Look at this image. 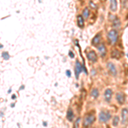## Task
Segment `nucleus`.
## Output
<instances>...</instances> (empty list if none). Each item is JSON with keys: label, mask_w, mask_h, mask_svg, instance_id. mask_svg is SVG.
<instances>
[{"label": "nucleus", "mask_w": 128, "mask_h": 128, "mask_svg": "<svg viewBox=\"0 0 128 128\" xmlns=\"http://www.w3.org/2000/svg\"><path fill=\"white\" fill-rule=\"evenodd\" d=\"M74 69H75V76H76V79H79V76L80 73H81L82 71V67L81 65H80V63L79 62V61L76 62L75 63V68H74Z\"/></svg>", "instance_id": "8"}, {"label": "nucleus", "mask_w": 128, "mask_h": 128, "mask_svg": "<svg viewBox=\"0 0 128 128\" xmlns=\"http://www.w3.org/2000/svg\"><path fill=\"white\" fill-rule=\"evenodd\" d=\"M112 96H113V92L111 89H106L104 92V100L106 102H109L112 99Z\"/></svg>", "instance_id": "7"}, {"label": "nucleus", "mask_w": 128, "mask_h": 128, "mask_svg": "<svg viewBox=\"0 0 128 128\" xmlns=\"http://www.w3.org/2000/svg\"><path fill=\"white\" fill-rule=\"evenodd\" d=\"M98 50H99V54H100L101 56H104L106 55L107 50H106V47H105L104 44H101L100 45H99Z\"/></svg>", "instance_id": "10"}, {"label": "nucleus", "mask_w": 128, "mask_h": 128, "mask_svg": "<svg viewBox=\"0 0 128 128\" xmlns=\"http://www.w3.org/2000/svg\"><path fill=\"white\" fill-rule=\"evenodd\" d=\"M102 1H105V0H102Z\"/></svg>", "instance_id": "26"}, {"label": "nucleus", "mask_w": 128, "mask_h": 128, "mask_svg": "<svg viewBox=\"0 0 128 128\" xmlns=\"http://www.w3.org/2000/svg\"><path fill=\"white\" fill-rule=\"evenodd\" d=\"M111 119V114L109 111H101L98 115V120L100 122L106 123Z\"/></svg>", "instance_id": "3"}, {"label": "nucleus", "mask_w": 128, "mask_h": 128, "mask_svg": "<svg viewBox=\"0 0 128 128\" xmlns=\"http://www.w3.org/2000/svg\"><path fill=\"white\" fill-rule=\"evenodd\" d=\"M2 56H3V57H4V58L5 60H7V59H9V54H8V53L7 52H4L3 53V55H2Z\"/></svg>", "instance_id": "21"}, {"label": "nucleus", "mask_w": 128, "mask_h": 128, "mask_svg": "<svg viewBox=\"0 0 128 128\" xmlns=\"http://www.w3.org/2000/svg\"><path fill=\"white\" fill-rule=\"evenodd\" d=\"M90 7H93V8H95V9L96 8V6L94 4L93 2H90Z\"/></svg>", "instance_id": "22"}, {"label": "nucleus", "mask_w": 128, "mask_h": 128, "mask_svg": "<svg viewBox=\"0 0 128 128\" xmlns=\"http://www.w3.org/2000/svg\"><path fill=\"white\" fill-rule=\"evenodd\" d=\"M121 56L120 52L118 50H113L112 52H111V58H114V59H120Z\"/></svg>", "instance_id": "12"}, {"label": "nucleus", "mask_w": 128, "mask_h": 128, "mask_svg": "<svg viewBox=\"0 0 128 128\" xmlns=\"http://www.w3.org/2000/svg\"><path fill=\"white\" fill-rule=\"evenodd\" d=\"M128 121V109L126 108L121 110V124L126 125Z\"/></svg>", "instance_id": "4"}, {"label": "nucleus", "mask_w": 128, "mask_h": 128, "mask_svg": "<svg viewBox=\"0 0 128 128\" xmlns=\"http://www.w3.org/2000/svg\"><path fill=\"white\" fill-rule=\"evenodd\" d=\"M80 117L79 118L76 119V120L74 121V127L73 128H79L80 127Z\"/></svg>", "instance_id": "20"}, {"label": "nucleus", "mask_w": 128, "mask_h": 128, "mask_svg": "<svg viewBox=\"0 0 128 128\" xmlns=\"http://www.w3.org/2000/svg\"><path fill=\"white\" fill-rule=\"evenodd\" d=\"M87 58L92 62H95L98 60V55L96 54V52L94 50H90L87 53Z\"/></svg>", "instance_id": "6"}, {"label": "nucleus", "mask_w": 128, "mask_h": 128, "mask_svg": "<svg viewBox=\"0 0 128 128\" xmlns=\"http://www.w3.org/2000/svg\"><path fill=\"white\" fill-rule=\"evenodd\" d=\"M12 99H16V96H15V95H13V96H12Z\"/></svg>", "instance_id": "25"}, {"label": "nucleus", "mask_w": 128, "mask_h": 128, "mask_svg": "<svg viewBox=\"0 0 128 128\" xmlns=\"http://www.w3.org/2000/svg\"><path fill=\"white\" fill-rule=\"evenodd\" d=\"M89 16H90V10L88 8H86V9H84L83 12H82V16H83L84 19L87 20L89 18Z\"/></svg>", "instance_id": "16"}, {"label": "nucleus", "mask_w": 128, "mask_h": 128, "mask_svg": "<svg viewBox=\"0 0 128 128\" xmlns=\"http://www.w3.org/2000/svg\"><path fill=\"white\" fill-rule=\"evenodd\" d=\"M69 56H71V58H73V57H74V55L73 52H71V51H69Z\"/></svg>", "instance_id": "23"}, {"label": "nucleus", "mask_w": 128, "mask_h": 128, "mask_svg": "<svg viewBox=\"0 0 128 128\" xmlns=\"http://www.w3.org/2000/svg\"><path fill=\"white\" fill-rule=\"evenodd\" d=\"M84 19L83 18V16H77V25H78L79 28H82L84 26Z\"/></svg>", "instance_id": "14"}, {"label": "nucleus", "mask_w": 128, "mask_h": 128, "mask_svg": "<svg viewBox=\"0 0 128 128\" xmlns=\"http://www.w3.org/2000/svg\"><path fill=\"white\" fill-rule=\"evenodd\" d=\"M90 96H92V98H98V96H99V92H98V89H96V88L92 89V92H90Z\"/></svg>", "instance_id": "17"}, {"label": "nucleus", "mask_w": 128, "mask_h": 128, "mask_svg": "<svg viewBox=\"0 0 128 128\" xmlns=\"http://www.w3.org/2000/svg\"><path fill=\"white\" fill-rule=\"evenodd\" d=\"M118 37H119V34H118V32L116 30L113 29V30H110L108 34V41L110 44H114L115 43L117 42L118 40Z\"/></svg>", "instance_id": "2"}, {"label": "nucleus", "mask_w": 128, "mask_h": 128, "mask_svg": "<svg viewBox=\"0 0 128 128\" xmlns=\"http://www.w3.org/2000/svg\"><path fill=\"white\" fill-rule=\"evenodd\" d=\"M74 111L72 108H68V110L67 112V119L68 121H72L74 120Z\"/></svg>", "instance_id": "15"}, {"label": "nucleus", "mask_w": 128, "mask_h": 128, "mask_svg": "<svg viewBox=\"0 0 128 128\" xmlns=\"http://www.w3.org/2000/svg\"><path fill=\"white\" fill-rule=\"evenodd\" d=\"M100 40H101V34H98L93 38V40H92V45H98L99 43H100Z\"/></svg>", "instance_id": "13"}, {"label": "nucleus", "mask_w": 128, "mask_h": 128, "mask_svg": "<svg viewBox=\"0 0 128 128\" xmlns=\"http://www.w3.org/2000/svg\"><path fill=\"white\" fill-rule=\"evenodd\" d=\"M119 122H120V118H119V117H118V116H114V119H113V122H112L113 126L116 127L117 126H118Z\"/></svg>", "instance_id": "18"}, {"label": "nucleus", "mask_w": 128, "mask_h": 128, "mask_svg": "<svg viewBox=\"0 0 128 128\" xmlns=\"http://www.w3.org/2000/svg\"><path fill=\"white\" fill-rule=\"evenodd\" d=\"M107 67H108V70L109 72V74H111V75L113 76H115L117 74V69H116V67H115V65L112 62H108V65H107Z\"/></svg>", "instance_id": "5"}, {"label": "nucleus", "mask_w": 128, "mask_h": 128, "mask_svg": "<svg viewBox=\"0 0 128 128\" xmlns=\"http://www.w3.org/2000/svg\"><path fill=\"white\" fill-rule=\"evenodd\" d=\"M67 75L68 76V77H70V71L69 70H67Z\"/></svg>", "instance_id": "24"}, {"label": "nucleus", "mask_w": 128, "mask_h": 128, "mask_svg": "<svg viewBox=\"0 0 128 128\" xmlns=\"http://www.w3.org/2000/svg\"><path fill=\"white\" fill-rule=\"evenodd\" d=\"M95 120H96V117H95L94 113H88L84 114L83 119L84 128H89L95 122Z\"/></svg>", "instance_id": "1"}, {"label": "nucleus", "mask_w": 128, "mask_h": 128, "mask_svg": "<svg viewBox=\"0 0 128 128\" xmlns=\"http://www.w3.org/2000/svg\"><path fill=\"white\" fill-rule=\"evenodd\" d=\"M117 8H118V4H117V0H110V10L112 12L117 11Z\"/></svg>", "instance_id": "11"}, {"label": "nucleus", "mask_w": 128, "mask_h": 128, "mask_svg": "<svg viewBox=\"0 0 128 128\" xmlns=\"http://www.w3.org/2000/svg\"><path fill=\"white\" fill-rule=\"evenodd\" d=\"M116 100L120 104H123L125 102V95L123 92H118L116 94Z\"/></svg>", "instance_id": "9"}, {"label": "nucleus", "mask_w": 128, "mask_h": 128, "mask_svg": "<svg viewBox=\"0 0 128 128\" xmlns=\"http://www.w3.org/2000/svg\"><path fill=\"white\" fill-rule=\"evenodd\" d=\"M113 26L115 28H118L120 26V20L117 17H114V20H113Z\"/></svg>", "instance_id": "19"}]
</instances>
